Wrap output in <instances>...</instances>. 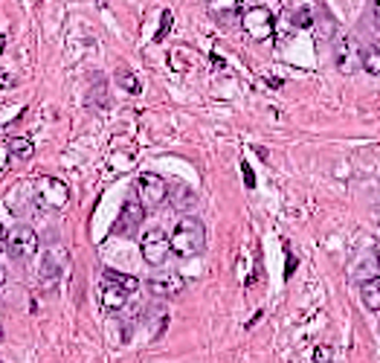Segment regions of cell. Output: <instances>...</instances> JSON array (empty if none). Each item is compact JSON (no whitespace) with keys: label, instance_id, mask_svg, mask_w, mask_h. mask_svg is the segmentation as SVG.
Segmentation results:
<instances>
[{"label":"cell","instance_id":"obj_13","mask_svg":"<svg viewBox=\"0 0 380 363\" xmlns=\"http://www.w3.org/2000/svg\"><path fill=\"white\" fill-rule=\"evenodd\" d=\"M360 296H363V305L369 311H380V273H374L372 279H363Z\"/></svg>","mask_w":380,"mask_h":363},{"label":"cell","instance_id":"obj_25","mask_svg":"<svg viewBox=\"0 0 380 363\" xmlns=\"http://www.w3.org/2000/svg\"><path fill=\"white\" fill-rule=\"evenodd\" d=\"M3 285H6V268L0 265V288H3Z\"/></svg>","mask_w":380,"mask_h":363},{"label":"cell","instance_id":"obj_20","mask_svg":"<svg viewBox=\"0 0 380 363\" xmlns=\"http://www.w3.org/2000/svg\"><path fill=\"white\" fill-rule=\"evenodd\" d=\"M311 24H313V9H311V6H302V9H296V12H293V26L308 29Z\"/></svg>","mask_w":380,"mask_h":363},{"label":"cell","instance_id":"obj_3","mask_svg":"<svg viewBox=\"0 0 380 363\" xmlns=\"http://www.w3.org/2000/svg\"><path fill=\"white\" fill-rule=\"evenodd\" d=\"M35 204L41 209H49V212H58L70 204V186L64 184L61 177H53L47 175L35 184Z\"/></svg>","mask_w":380,"mask_h":363},{"label":"cell","instance_id":"obj_22","mask_svg":"<svg viewBox=\"0 0 380 363\" xmlns=\"http://www.w3.org/2000/svg\"><path fill=\"white\" fill-rule=\"evenodd\" d=\"M15 85H18V76H15L9 67H0V88L9 90V88H15Z\"/></svg>","mask_w":380,"mask_h":363},{"label":"cell","instance_id":"obj_5","mask_svg":"<svg viewBox=\"0 0 380 363\" xmlns=\"http://www.w3.org/2000/svg\"><path fill=\"white\" fill-rule=\"evenodd\" d=\"M140 253H142V259H145V265H151V268L166 265V259L172 256L169 233H166V229H160V227L142 233V239H140Z\"/></svg>","mask_w":380,"mask_h":363},{"label":"cell","instance_id":"obj_8","mask_svg":"<svg viewBox=\"0 0 380 363\" xmlns=\"http://www.w3.org/2000/svg\"><path fill=\"white\" fill-rule=\"evenodd\" d=\"M142 218H145V209L134 201V197H128V201L122 204V209H119L117 221H113V236H122V239L137 236Z\"/></svg>","mask_w":380,"mask_h":363},{"label":"cell","instance_id":"obj_16","mask_svg":"<svg viewBox=\"0 0 380 363\" xmlns=\"http://www.w3.org/2000/svg\"><path fill=\"white\" fill-rule=\"evenodd\" d=\"M212 15H215V18H218V24L221 26H233V24H238L241 21V6H212L209 9Z\"/></svg>","mask_w":380,"mask_h":363},{"label":"cell","instance_id":"obj_2","mask_svg":"<svg viewBox=\"0 0 380 363\" xmlns=\"http://www.w3.org/2000/svg\"><path fill=\"white\" fill-rule=\"evenodd\" d=\"M137 197L134 201L148 212V209H157V207H163L169 201V184L163 180L160 175H154V172H142L140 177H137Z\"/></svg>","mask_w":380,"mask_h":363},{"label":"cell","instance_id":"obj_24","mask_svg":"<svg viewBox=\"0 0 380 363\" xmlns=\"http://www.w3.org/2000/svg\"><path fill=\"white\" fill-rule=\"evenodd\" d=\"M369 15H372V24H374V29H380V0H377V3H372Z\"/></svg>","mask_w":380,"mask_h":363},{"label":"cell","instance_id":"obj_23","mask_svg":"<svg viewBox=\"0 0 380 363\" xmlns=\"http://www.w3.org/2000/svg\"><path fill=\"white\" fill-rule=\"evenodd\" d=\"M241 172H244V180H247V189H253L256 186V177H253V172H250V166L241 160Z\"/></svg>","mask_w":380,"mask_h":363},{"label":"cell","instance_id":"obj_10","mask_svg":"<svg viewBox=\"0 0 380 363\" xmlns=\"http://www.w3.org/2000/svg\"><path fill=\"white\" fill-rule=\"evenodd\" d=\"M99 296H102V305H105L108 311H122V308L128 305V296H131V293H125L122 288L110 285V282H102V285H99Z\"/></svg>","mask_w":380,"mask_h":363},{"label":"cell","instance_id":"obj_14","mask_svg":"<svg viewBox=\"0 0 380 363\" xmlns=\"http://www.w3.org/2000/svg\"><path fill=\"white\" fill-rule=\"evenodd\" d=\"M102 282H110V285H117L122 288L125 293H134L140 288V279L137 276H131V273H119V271H102Z\"/></svg>","mask_w":380,"mask_h":363},{"label":"cell","instance_id":"obj_7","mask_svg":"<svg viewBox=\"0 0 380 363\" xmlns=\"http://www.w3.org/2000/svg\"><path fill=\"white\" fill-rule=\"evenodd\" d=\"M6 250L15 256V259H29L38 253V233L26 224H18L12 227L6 233Z\"/></svg>","mask_w":380,"mask_h":363},{"label":"cell","instance_id":"obj_28","mask_svg":"<svg viewBox=\"0 0 380 363\" xmlns=\"http://www.w3.org/2000/svg\"><path fill=\"white\" fill-rule=\"evenodd\" d=\"M374 218H377V224H380V207H377V212H374Z\"/></svg>","mask_w":380,"mask_h":363},{"label":"cell","instance_id":"obj_6","mask_svg":"<svg viewBox=\"0 0 380 363\" xmlns=\"http://www.w3.org/2000/svg\"><path fill=\"white\" fill-rule=\"evenodd\" d=\"M360 56H363L360 41H357V35H352V32H345V35H340V38L334 41V67H337L342 76L357 73Z\"/></svg>","mask_w":380,"mask_h":363},{"label":"cell","instance_id":"obj_4","mask_svg":"<svg viewBox=\"0 0 380 363\" xmlns=\"http://www.w3.org/2000/svg\"><path fill=\"white\" fill-rule=\"evenodd\" d=\"M244 32L250 35L253 41H267L273 32H276V18L267 6H247L241 9V21Z\"/></svg>","mask_w":380,"mask_h":363},{"label":"cell","instance_id":"obj_29","mask_svg":"<svg viewBox=\"0 0 380 363\" xmlns=\"http://www.w3.org/2000/svg\"><path fill=\"white\" fill-rule=\"evenodd\" d=\"M0 340H3V325H0Z\"/></svg>","mask_w":380,"mask_h":363},{"label":"cell","instance_id":"obj_11","mask_svg":"<svg viewBox=\"0 0 380 363\" xmlns=\"http://www.w3.org/2000/svg\"><path fill=\"white\" fill-rule=\"evenodd\" d=\"M6 152H9L12 163H26V160H32V154H35V145H32V140H26V137H9Z\"/></svg>","mask_w":380,"mask_h":363},{"label":"cell","instance_id":"obj_21","mask_svg":"<svg viewBox=\"0 0 380 363\" xmlns=\"http://www.w3.org/2000/svg\"><path fill=\"white\" fill-rule=\"evenodd\" d=\"M172 12L166 9V12H163V24H160V29H157V35H154V41H163V38H166L169 35V29H172Z\"/></svg>","mask_w":380,"mask_h":363},{"label":"cell","instance_id":"obj_18","mask_svg":"<svg viewBox=\"0 0 380 363\" xmlns=\"http://www.w3.org/2000/svg\"><path fill=\"white\" fill-rule=\"evenodd\" d=\"M113 81L125 90V93H131V96H137L140 90H142V85H140V79L131 73V70H117V76H113Z\"/></svg>","mask_w":380,"mask_h":363},{"label":"cell","instance_id":"obj_15","mask_svg":"<svg viewBox=\"0 0 380 363\" xmlns=\"http://www.w3.org/2000/svg\"><path fill=\"white\" fill-rule=\"evenodd\" d=\"M169 197H172V204L177 209H183V212L197 204V197H195V192L189 186H169Z\"/></svg>","mask_w":380,"mask_h":363},{"label":"cell","instance_id":"obj_12","mask_svg":"<svg viewBox=\"0 0 380 363\" xmlns=\"http://www.w3.org/2000/svg\"><path fill=\"white\" fill-rule=\"evenodd\" d=\"M311 29H317V35L320 38H334L337 35V21H334V15L328 12V9H313V24Z\"/></svg>","mask_w":380,"mask_h":363},{"label":"cell","instance_id":"obj_19","mask_svg":"<svg viewBox=\"0 0 380 363\" xmlns=\"http://www.w3.org/2000/svg\"><path fill=\"white\" fill-rule=\"evenodd\" d=\"M311 363H334V349L328 343H320L317 349L311 352Z\"/></svg>","mask_w":380,"mask_h":363},{"label":"cell","instance_id":"obj_9","mask_svg":"<svg viewBox=\"0 0 380 363\" xmlns=\"http://www.w3.org/2000/svg\"><path fill=\"white\" fill-rule=\"evenodd\" d=\"M148 293L157 296V300H174V296H180L186 291V279L177 276V273H166V276H151L145 282Z\"/></svg>","mask_w":380,"mask_h":363},{"label":"cell","instance_id":"obj_27","mask_svg":"<svg viewBox=\"0 0 380 363\" xmlns=\"http://www.w3.org/2000/svg\"><path fill=\"white\" fill-rule=\"evenodd\" d=\"M6 49V35H0V53H3Z\"/></svg>","mask_w":380,"mask_h":363},{"label":"cell","instance_id":"obj_30","mask_svg":"<svg viewBox=\"0 0 380 363\" xmlns=\"http://www.w3.org/2000/svg\"><path fill=\"white\" fill-rule=\"evenodd\" d=\"M0 363H3V360H0Z\"/></svg>","mask_w":380,"mask_h":363},{"label":"cell","instance_id":"obj_17","mask_svg":"<svg viewBox=\"0 0 380 363\" xmlns=\"http://www.w3.org/2000/svg\"><path fill=\"white\" fill-rule=\"evenodd\" d=\"M360 67L369 76H380V47H366L360 56Z\"/></svg>","mask_w":380,"mask_h":363},{"label":"cell","instance_id":"obj_1","mask_svg":"<svg viewBox=\"0 0 380 363\" xmlns=\"http://www.w3.org/2000/svg\"><path fill=\"white\" fill-rule=\"evenodd\" d=\"M169 244H172V253L180 256V259L201 256L206 250V227H204V221L195 218V216H183L177 221V227L172 229Z\"/></svg>","mask_w":380,"mask_h":363},{"label":"cell","instance_id":"obj_26","mask_svg":"<svg viewBox=\"0 0 380 363\" xmlns=\"http://www.w3.org/2000/svg\"><path fill=\"white\" fill-rule=\"evenodd\" d=\"M0 247H6V233H3V227H0Z\"/></svg>","mask_w":380,"mask_h":363}]
</instances>
